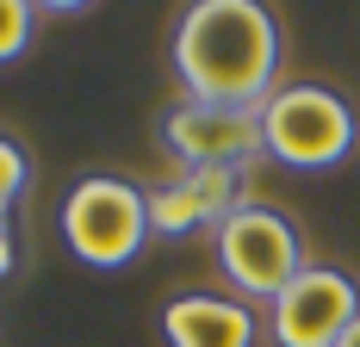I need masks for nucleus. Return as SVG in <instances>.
<instances>
[{"label":"nucleus","mask_w":360,"mask_h":347,"mask_svg":"<svg viewBox=\"0 0 360 347\" xmlns=\"http://www.w3.org/2000/svg\"><path fill=\"white\" fill-rule=\"evenodd\" d=\"M193 230H205V211L193 199V186L186 180H168V186H149V236H193Z\"/></svg>","instance_id":"nucleus-8"},{"label":"nucleus","mask_w":360,"mask_h":347,"mask_svg":"<svg viewBox=\"0 0 360 347\" xmlns=\"http://www.w3.org/2000/svg\"><path fill=\"white\" fill-rule=\"evenodd\" d=\"M6 217H13V199H0V230H6Z\"/></svg>","instance_id":"nucleus-14"},{"label":"nucleus","mask_w":360,"mask_h":347,"mask_svg":"<svg viewBox=\"0 0 360 347\" xmlns=\"http://www.w3.org/2000/svg\"><path fill=\"white\" fill-rule=\"evenodd\" d=\"M360 316V285L342 267H304L286 292L267 304V335L274 347H335Z\"/></svg>","instance_id":"nucleus-5"},{"label":"nucleus","mask_w":360,"mask_h":347,"mask_svg":"<svg viewBox=\"0 0 360 347\" xmlns=\"http://www.w3.org/2000/svg\"><path fill=\"white\" fill-rule=\"evenodd\" d=\"M180 180L193 186V199L205 211V230H217L230 211H243V168H180Z\"/></svg>","instance_id":"nucleus-9"},{"label":"nucleus","mask_w":360,"mask_h":347,"mask_svg":"<svg viewBox=\"0 0 360 347\" xmlns=\"http://www.w3.org/2000/svg\"><path fill=\"white\" fill-rule=\"evenodd\" d=\"M335 347H360V316H354V322H348V335H342V341H335Z\"/></svg>","instance_id":"nucleus-13"},{"label":"nucleus","mask_w":360,"mask_h":347,"mask_svg":"<svg viewBox=\"0 0 360 347\" xmlns=\"http://www.w3.org/2000/svg\"><path fill=\"white\" fill-rule=\"evenodd\" d=\"M212 242H217V267L236 285L243 304H249V298L255 304H274L292 279L311 267L298 230H292V217L274 211V205H261V199H249L243 211H230L212 230Z\"/></svg>","instance_id":"nucleus-4"},{"label":"nucleus","mask_w":360,"mask_h":347,"mask_svg":"<svg viewBox=\"0 0 360 347\" xmlns=\"http://www.w3.org/2000/svg\"><path fill=\"white\" fill-rule=\"evenodd\" d=\"M32 186V162H25V149L13 137H0V199H19Z\"/></svg>","instance_id":"nucleus-11"},{"label":"nucleus","mask_w":360,"mask_h":347,"mask_svg":"<svg viewBox=\"0 0 360 347\" xmlns=\"http://www.w3.org/2000/svg\"><path fill=\"white\" fill-rule=\"evenodd\" d=\"M13 273V230H0V279Z\"/></svg>","instance_id":"nucleus-12"},{"label":"nucleus","mask_w":360,"mask_h":347,"mask_svg":"<svg viewBox=\"0 0 360 347\" xmlns=\"http://www.w3.org/2000/svg\"><path fill=\"white\" fill-rule=\"evenodd\" d=\"M180 93L199 105H261L280 87V19L261 0H199L174 25Z\"/></svg>","instance_id":"nucleus-1"},{"label":"nucleus","mask_w":360,"mask_h":347,"mask_svg":"<svg viewBox=\"0 0 360 347\" xmlns=\"http://www.w3.org/2000/svg\"><path fill=\"white\" fill-rule=\"evenodd\" d=\"M162 335L168 347H255L261 316L224 292H186L162 304Z\"/></svg>","instance_id":"nucleus-7"},{"label":"nucleus","mask_w":360,"mask_h":347,"mask_svg":"<svg viewBox=\"0 0 360 347\" xmlns=\"http://www.w3.org/2000/svg\"><path fill=\"white\" fill-rule=\"evenodd\" d=\"M32 25H37V6H25V0H0V63H13V56L32 44Z\"/></svg>","instance_id":"nucleus-10"},{"label":"nucleus","mask_w":360,"mask_h":347,"mask_svg":"<svg viewBox=\"0 0 360 347\" xmlns=\"http://www.w3.org/2000/svg\"><path fill=\"white\" fill-rule=\"evenodd\" d=\"M162 143L174 149L186 168H249L261 149V112L249 105H199L180 100L162 118Z\"/></svg>","instance_id":"nucleus-6"},{"label":"nucleus","mask_w":360,"mask_h":347,"mask_svg":"<svg viewBox=\"0 0 360 347\" xmlns=\"http://www.w3.org/2000/svg\"><path fill=\"white\" fill-rule=\"evenodd\" d=\"M63 242L75 248V261H87L100 273L131 267L149 242V192L118 174L75 180V192L63 199Z\"/></svg>","instance_id":"nucleus-3"},{"label":"nucleus","mask_w":360,"mask_h":347,"mask_svg":"<svg viewBox=\"0 0 360 347\" xmlns=\"http://www.w3.org/2000/svg\"><path fill=\"white\" fill-rule=\"evenodd\" d=\"M360 143V118L323 81H292L274 87V100L261 105V149L286 168H342Z\"/></svg>","instance_id":"nucleus-2"}]
</instances>
